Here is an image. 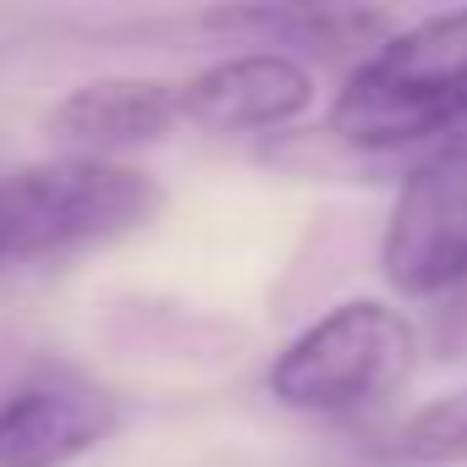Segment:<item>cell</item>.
Segmentation results:
<instances>
[{
	"label": "cell",
	"instance_id": "6da1fadb",
	"mask_svg": "<svg viewBox=\"0 0 467 467\" xmlns=\"http://www.w3.org/2000/svg\"><path fill=\"white\" fill-rule=\"evenodd\" d=\"M456 127H467V6L385 39L330 105V138L358 154H390Z\"/></svg>",
	"mask_w": 467,
	"mask_h": 467
},
{
	"label": "cell",
	"instance_id": "7a4b0ae2",
	"mask_svg": "<svg viewBox=\"0 0 467 467\" xmlns=\"http://www.w3.org/2000/svg\"><path fill=\"white\" fill-rule=\"evenodd\" d=\"M160 203L154 176L121 160H50L0 176V270L56 259L143 225Z\"/></svg>",
	"mask_w": 467,
	"mask_h": 467
},
{
	"label": "cell",
	"instance_id": "3957f363",
	"mask_svg": "<svg viewBox=\"0 0 467 467\" xmlns=\"http://www.w3.org/2000/svg\"><path fill=\"white\" fill-rule=\"evenodd\" d=\"M418 363V330L401 308L358 297L319 314L270 363V396L292 412L352 418L385 401Z\"/></svg>",
	"mask_w": 467,
	"mask_h": 467
},
{
	"label": "cell",
	"instance_id": "277c9868",
	"mask_svg": "<svg viewBox=\"0 0 467 467\" xmlns=\"http://www.w3.org/2000/svg\"><path fill=\"white\" fill-rule=\"evenodd\" d=\"M379 270L401 297H440L467 281V132L440 143L401 182Z\"/></svg>",
	"mask_w": 467,
	"mask_h": 467
},
{
	"label": "cell",
	"instance_id": "5b68a950",
	"mask_svg": "<svg viewBox=\"0 0 467 467\" xmlns=\"http://www.w3.org/2000/svg\"><path fill=\"white\" fill-rule=\"evenodd\" d=\"M314 105V72L275 50L225 56L182 83V121L203 132H275Z\"/></svg>",
	"mask_w": 467,
	"mask_h": 467
},
{
	"label": "cell",
	"instance_id": "8992f818",
	"mask_svg": "<svg viewBox=\"0 0 467 467\" xmlns=\"http://www.w3.org/2000/svg\"><path fill=\"white\" fill-rule=\"evenodd\" d=\"M176 121H182V83L94 78L45 116V132L61 149V160H116L127 149L160 143Z\"/></svg>",
	"mask_w": 467,
	"mask_h": 467
},
{
	"label": "cell",
	"instance_id": "52a82bcc",
	"mask_svg": "<svg viewBox=\"0 0 467 467\" xmlns=\"http://www.w3.org/2000/svg\"><path fill=\"white\" fill-rule=\"evenodd\" d=\"M116 429V401L83 379H28L0 401V467H67Z\"/></svg>",
	"mask_w": 467,
	"mask_h": 467
},
{
	"label": "cell",
	"instance_id": "ba28073f",
	"mask_svg": "<svg viewBox=\"0 0 467 467\" xmlns=\"http://www.w3.org/2000/svg\"><path fill=\"white\" fill-rule=\"evenodd\" d=\"M209 34L254 39L275 56H314V61H368L385 39H396V17L379 6H220L203 12ZM308 67V61H303Z\"/></svg>",
	"mask_w": 467,
	"mask_h": 467
},
{
	"label": "cell",
	"instance_id": "9c48e42d",
	"mask_svg": "<svg viewBox=\"0 0 467 467\" xmlns=\"http://www.w3.org/2000/svg\"><path fill=\"white\" fill-rule=\"evenodd\" d=\"M396 456L423 467H467V385L418 407L396 434Z\"/></svg>",
	"mask_w": 467,
	"mask_h": 467
}]
</instances>
